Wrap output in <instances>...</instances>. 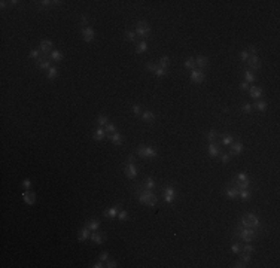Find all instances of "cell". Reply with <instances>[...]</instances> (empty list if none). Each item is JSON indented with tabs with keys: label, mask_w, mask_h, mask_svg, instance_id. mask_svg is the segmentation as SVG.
<instances>
[{
	"label": "cell",
	"mask_w": 280,
	"mask_h": 268,
	"mask_svg": "<svg viewBox=\"0 0 280 268\" xmlns=\"http://www.w3.org/2000/svg\"><path fill=\"white\" fill-rule=\"evenodd\" d=\"M134 37H136V33H134V31H130V30H127V31H125V40L133 42V40H134Z\"/></svg>",
	"instance_id": "cell-38"
},
{
	"label": "cell",
	"mask_w": 280,
	"mask_h": 268,
	"mask_svg": "<svg viewBox=\"0 0 280 268\" xmlns=\"http://www.w3.org/2000/svg\"><path fill=\"white\" fill-rule=\"evenodd\" d=\"M189 78H191V81H192L194 84H201L203 81H204L206 76H204V73L200 72V70H192V73H191Z\"/></svg>",
	"instance_id": "cell-10"
},
{
	"label": "cell",
	"mask_w": 280,
	"mask_h": 268,
	"mask_svg": "<svg viewBox=\"0 0 280 268\" xmlns=\"http://www.w3.org/2000/svg\"><path fill=\"white\" fill-rule=\"evenodd\" d=\"M169 64H170V58L169 57H161L160 58V67L165 69V67H169Z\"/></svg>",
	"instance_id": "cell-34"
},
{
	"label": "cell",
	"mask_w": 280,
	"mask_h": 268,
	"mask_svg": "<svg viewBox=\"0 0 280 268\" xmlns=\"http://www.w3.org/2000/svg\"><path fill=\"white\" fill-rule=\"evenodd\" d=\"M240 58L243 60V61H247V58H249V52H247V49H246V51H241V52H240Z\"/></svg>",
	"instance_id": "cell-48"
},
{
	"label": "cell",
	"mask_w": 280,
	"mask_h": 268,
	"mask_svg": "<svg viewBox=\"0 0 280 268\" xmlns=\"http://www.w3.org/2000/svg\"><path fill=\"white\" fill-rule=\"evenodd\" d=\"M37 66H39L40 69H51L49 60H46V58H39V60H37Z\"/></svg>",
	"instance_id": "cell-24"
},
{
	"label": "cell",
	"mask_w": 280,
	"mask_h": 268,
	"mask_svg": "<svg viewBox=\"0 0 280 268\" xmlns=\"http://www.w3.org/2000/svg\"><path fill=\"white\" fill-rule=\"evenodd\" d=\"M93 267H94V268H101V267H104V265H103V261H98V262H95Z\"/></svg>",
	"instance_id": "cell-58"
},
{
	"label": "cell",
	"mask_w": 280,
	"mask_h": 268,
	"mask_svg": "<svg viewBox=\"0 0 280 268\" xmlns=\"http://www.w3.org/2000/svg\"><path fill=\"white\" fill-rule=\"evenodd\" d=\"M145 188L146 189H154L155 188V180H154V179H152V177H146V180H145Z\"/></svg>",
	"instance_id": "cell-30"
},
{
	"label": "cell",
	"mask_w": 280,
	"mask_h": 268,
	"mask_svg": "<svg viewBox=\"0 0 280 268\" xmlns=\"http://www.w3.org/2000/svg\"><path fill=\"white\" fill-rule=\"evenodd\" d=\"M146 69H148L149 72H155V70L158 69V66H157V64H154L152 61H149V63H146Z\"/></svg>",
	"instance_id": "cell-43"
},
{
	"label": "cell",
	"mask_w": 280,
	"mask_h": 268,
	"mask_svg": "<svg viewBox=\"0 0 280 268\" xmlns=\"http://www.w3.org/2000/svg\"><path fill=\"white\" fill-rule=\"evenodd\" d=\"M22 200H24V203L25 204H34V201H36V195H34V192H30V191H25V192L22 194Z\"/></svg>",
	"instance_id": "cell-15"
},
{
	"label": "cell",
	"mask_w": 280,
	"mask_h": 268,
	"mask_svg": "<svg viewBox=\"0 0 280 268\" xmlns=\"http://www.w3.org/2000/svg\"><path fill=\"white\" fill-rule=\"evenodd\" d=\"M246 265H247L246 262H243V261H240V262H237V264H235L234 267H237V268H243V267H246Z\"/></svg>",
	"instance_id": "cell-56"
},
{
	"label": "cell",
	"mask_w": 280,
	"mask_h": 268,
	"mask_svg": "<svg viewBox=\"0 0 280 268\" xmlns=\"http://www.w3.org/2000/svg\"><path fill=\"white\" fill-rule=\"evenodd\" d=\"M128 212H125V210H121L119 213H118V219L121 221V222H125V221H128Z\"/></svg>",
	"instance_id": "cell-35"
},
{
	"label": "cell",
	"mask_w": 280,
	"mask_h": 268,
	"mask_svg": "<svg viewBox=\"0 0 280 268\" xmlns=\"http://www.w3.org/2000/svg\"><path fill=\"white\" fill-rule=\"evenodd\" d=\"M231 143H233V136H231V134H226V136L222 139V145L226 146V145H231Z\"/></svg>",
	"instance_id": "cell-40"
},
{
	"label": "cell",
	"mask_w": 280,
	"mask_h": 268,
	"mask_svg": "<svg viewBox=\"0 0 280 268\" xmlns=\"http://www.w3.org/2000/svg\"><path fill=\"white\" fill-rule=\"evenodd\" d=\"M88 22V18L86 17H82V24H86Z\"/></svg>",
	"instance_id": "cell-61"
},
{
	"label": "cell",
	"mask_w": 280,
	"mask_h": 268,
	"mask_svg": "<svg viewBox=\"0 0 280 268\" xmlns=\"http://www.w3.org/2000/svg\"><path fill=\"white\" fill-rule=\"evenodd\" d=\"M155 74L158 76V78H162V76L167 74V72H165V69H162V67H158V69L155 70Z\"/></svg>",
	"instance_id": "cell-44"
},
{
	"label": "cell",
	"mask_w": 280,
	"mask_h": 268,
	"mask_svg": "<svg viewBox=\"0 0 280 268\" xmlns=\"http://www.w3.org/2000/svg\"><path fill=\"white\" fill-rule=\"evenodd\" d=\"M243 252H247V253H253V252H255V247H253L252 244H246L244 247H243Z\"/></svg>",
	"instance_id": "cell-45"
},
{
	"label": "cell",
	"mask_w": 280,
	"mask_h": 268,
	"mask_svg": "<svg viewBox=\"0 0 280 268\" xmlns=\"http://www.w3.org/2000/svg\"><path fill=\"white\" fill-rule=\"evenodd\" d=\"M55 78H58V70L57 67H51L48 72V79H55Z\"/></svg>",
	"instance_id": "cell-31"
},
{
	"label": "cell",
	"mask_w": 280,
	"mask_h": 268,
	"mask_svg": "<svg viewBox=\"0 0 280 268\" xmlns=\"http://www.w3.org/2000/svg\"><path fill=\"white\" fill-rule=\"evenodd\" d=\"M234 185H235V188L240 191V189H247L249 185H250V182H249V180H246V182H240V180H235V179H234Z\"/></svg>",
	"instance_id": "cell-23"
},
{
	"label": "cell",
	"mask_w": 280,
	"mask_h": 268,
	"mask_svg": "<svg viewBox=\"0 0 280 268\" xmlns=\"http://www.w3.org/2000/svg\"><path fill=\"white\" fill-rule=\"evenodd\" d=\"M256 235V229H252V228H244L243 225H240L235 228V237L241 238L243 241L249 243V241L253 240V237Z\"/></svg>",
	"instance_id": "cell-2"
},
{
	"label": "cell",
	"mask_w": 280,
	"mask_h": 268,
	"mask_svg": "<svg viewBox=\"0 0 280 268\" xmlns=\"http://www.w3.org/2000/svg\"><path fill=\"white\" fill-rule=\"evenodd\" d=\"M136 34L140 36V37H143V39H146V37L150 36V27H149V24L146 21H139L136 24Z\"/></svg>",
	"instance_id": "cell-4"
},
{
	"label": "cell",
	"mask_w": 280,
	"mask_h": 268,
	"mask_svg": "<svg viewBox=\"0 0 280 268\" xmlns=\"http://www.w3.org/2000/svg\"><path fill=\"white\" fill-rule=\"evenodd\" d=\"M22 186H24V188H30V186H31V182H30V179H25V180L22 182Z\"/></svg>",
	"instance_id": "cell-55"
},
{
	"label": "cell",
	"mask_w": 280,
	"mask_h": 268,
	"mask_svg": "<svg viewBox=\"0 0 280 268\" xmlns=\"http://www.w3.org/2000/svg\"><path fill=\"white\" fill-rule=\"evenodd\" d=\"M142 118H143V121L145 122H154L155 121V115L152 113V112H149V110H146V112H143V115H142Z\"/></svg>",
	"instance_id": "cell-21"
},
{
	"label": "cell",
	"mask_w": 280,
	"mask_h": 268,
	"mask_svg": "<svg viewBox=\"0 0 280 268\" xmlns=\"http://www.w3.org/2000/svg\"><path fill=\"white\" fill-rule=\"evenodd\" d=\"M176 189L171 186V185H169V186H165L164 188V200H165V203H173L174 200H176Z\"/></svg>",
	"instance_id": "cell-6"
},
{
	"label": "cell",
	"mask_w": 280,
	"mask_h": 268,
	"mask_svg": "<svg viewBox=\"0 0 280 268\" xmlns=\"http://www.w3.org/2000/svg\"><path fill=\"white\" fill-rule=\"evenodd\" d=\"M81 33H82V36H84V40H85V42H93V40H94L95 33H94V30H93L91 27H84V29L81 30Z\"/></svg>",
	"instance_id": "cell-8"
},
{
	"label": "cell",
	"mask_w": 280,
	"mask_h": 268,
	"mask_svg": "<svg viewBox=\"0 0 280 268\" xmlns=\"http://www.w3.org/2000/svg\"><path fill=\"white\" fill-rule=\"evenodd\" d=\"M244 79H246V82L249 84V82H255L256 81V78H255V74H253L252 72H244Z\"/></svg>",
	"instance_id": "cell-33"
},
{
	"label": "cell",
	"mask_w": 280,
	"mask_h": 268,
	"mask_svg": "<svg viewBox=\"0 0 280 268\" xmlns=\"http://www.w3.org/2000/svg\"><path fill=\"white\" fill-rule=\"evenodd\" d=\"M140 110H142V107H140L139 104H134V106H133V113H134V115H137V116L140 115Z\"/></svg>",
	"instance_id": "cell-50"
},
{
	"label": "cell",
	"mask_w": 280,
	"mask_h": 268,
	"mask_svg": "<svg viewBox=\"0 0 280 268\" xmlns=\"http://www.w3.org/2000/svg\"><path fill=\"white\" fill-rule=\"evenodd\" d=\"M235 180H240V182H246V180H249V177L244 174V173H240L238 176H237V179Z\"/></svg>",
	"instance_id": "cell-47"
},
{
	"label": "cell",
	"mask_w": 280,
	"mask_h": 268,
	"mask_svg": "<svg viewBox=\"0 0 280 268\" xmlns=\"http://www.w3.org/2000/svg\"><path fill=\"white\" fill-rule=\"evenodd\" d=\"M137 198L140 203H143L145 206H149V207H154L157 204V195L152 194L150 189H137Z\"/></svg>",
	"instance_id": "cell-1"
},
{
	"label": "cell",
	"mask_w": 280,
	"mask_h": 268,
	"mask_svg": "<svg viewBox=\"0 0 280 268\" xmlns=\"http://www.w3.org/2000/svg\"><path fill=\"white\" fill-rule=\"evenodd\" d=\"M238 197H241L243 200H249L250 198V191L249 189H240L238 191Z\"/></svg>",
	"instance_id": "cell-32"
},
{
	"label": "cell",
	"mask_w": 280,
	"mask_h": 268,
	"mask_svg": "<svg viewBox=\"0 0 280 268\" xmlns=\"http://www.w3.org/2000/svg\"><path fill=\"white\" fill-rule=\"evenodd\" d=\"M137 154L142 158H155L157 157V150L154 148H149V146H142V148H139Z\"/></svg>",
	"instance_id": "cell-5"
},
{
	"label": "cell",
	"mask_w": 280,
	"mask_h": 268,
	"mask_svg": "<svg viewBox=\"0 0 280 268\" xmlns=\"http://www.w3.org/2000/svg\"><path fill=\"white\" fill-rule=\"evenodd\" d=\"M133 161H134V157H133V155H130V157H128V159H127V164H130V162H133Z\"/></svg>",
	"instance_id": "cell-60"
},
{
	"label": "cell",
	"mask_w": 280,
	"mask_h": 268,
	"mask_svg": "<svg viewBox=\"0 0 280 268\" xmlns=\"http://www.w3.org/2000/svg\"><path fill=\"white\" fill-rule=\"evenodd\" d=\"M97 124H98V125H106V124H109V122H107V118L104 116V115H100L98 119H97Z\"/></svg>",
	"instance_id": "cell-42"
},
{
	"label": "cell",
	"mask_w": 280,
	"mask_h": 268,
	"mask_svg": "<svg viewBox=\"0 0 280 268\" xmlns=\"http://www.w3.org/2000/svg\"><path fill=\"white\" fill-rule=\"evenodd\" d=\"M222 162H224V164L230 162V155H222Z\"/></svg>",
	"instance_id": "cell-57"
},
{
	"label": "cell",
	"mask_w": 280,
	"mask_h": 268,
	"mask_svg": "<svg viewBox=\"0 0 280 268\" xmlns=\"http://www.w3.org/2000/svg\"><path fill=\"white\" fill-rule=\"evenodd\" d=\"M119 210H121V206H116V207H110L109 210H106V212H103V214H104V218H109V219H113V218H116V216H118V213H119Z\"/></svg>",
	"instance_id": "cell-13"
},
{
	"label": "cell",
	"mask_w": 280,
	"mask_h": 268,
	"mask_svg": "<svg viewBox=\"0 0 280 268\" xmlns=\"http://www.w3.org/2000/svg\"><path fill=\"white\" fill-rule=\"evenodd\" d=\"M52 42L51 40H42L39 43V49H40V52L43 54H49V52H52Z\"/></svg>",
	"instance_id": "cell-11"
},
{
	"label": "cell",
	"mask_w": 280,
	"mask_h": 268,
	"mask_svg": "<svg viewBox=\"0 0 280 268\" xmlns=\"http://www.w3.org/2000/svg\"><path fill=\"white\" fill-rule=\"evenodd\" d=\"M240 259L247 264V262L250 261V253H247V252H240Z\"/></svg>",
	"instance_id": "cell-37"
},
{
	"label": "cell",
	"mask_w": 280,
	"mask_h": 268,
	"mask_svg": "<svg viewBox=\"0 0 280 268\" xmlns=\"http://www.w3.org/2000/svg\"><path fill=\"white\" fill-rule=\"evenodd\" d=\"M241 110H243L244 113H250V112H252V106H250V104H243Z\"/></svg>",
	"instance_id": "cell-52"
},
{
	"label": "cell",
	"mask_w": 280,
	"mask_h": 268,
	"mask_svg": "<svg viewBox=\"0 0 280 268\" xmlns=\"http://www.w3.org/2000/svg\"><path fill=\"white\" fill-rule=\"evenodd\" d=\"M241 225H243L244 228L256 229V228L261 226V222H259V219H258L256 214H253V213H244L243 218H241Z\"/></svg>",
	"instance_id": "cell-3"
},
{
	"label": "cell",
	"mask_w": 280,
	"mask_h": 268,
	"mask_svg": "<svg viewBox=\"0 0 280 268\" xmlns=\"http://www.w3.org/2000/svg\"><path fill=\"white\" fill-rule=\"evenodd\" d=\"M207 139L210 140V142H216V139H218V133H216L215 130L209 131V133H207Z\"/></svg>",
	"instance_id": "cell-39"
},
{
	"label": "cell",
	"mask_w": 280,
	"mask_h": 268,
	"mask_svg": "<svg viewBox=\"0 0 280 268\" xmlns=\"http://www.w3.org/2000/svg\"><path fill=\"white\" fill-rule=\"evenodd\" d=\"M253 106H255V109L259 110V112H265V110H267V103H265V101H262V100H258Z\"/></svg>",
	"instance_id": "cell-26"
},
{
	"label": "cell",
	"mask_w": 280,
	"mask_h": 268,
	"mask_svg": "<svg viewBox=\"0 0 280 268\" xmlns=\"http://www.w3.org/2000/svg\"><path fill=\"white\" fill-rule=\"evenodd\" d=\"M90 235H91V229L88 228L86 225L81 229V232H79V237H78V240L79 241H85L86 238H90Z\"/></svg>",
	"instance_id": "cell-18"
},
{
	"label": "cell",
	"mask_w": 280,
	"mask_h": 268,
	"mask_svg": "<svg viewBox=\"0 0 280 268\" xmlns=\"http://www.w3.org/2000/svg\"><path fill=\"white\" fill-rule=\"evenodd\" d=\"M86 226H88V228H90L91 231L94 232V231H97V229L100 228V222H98V221H90V222L86 223Z\"/></svg>",
	"instance_id": "cell-29"
},
{
	"label": "cell",
	"mask_w": 280,
	"mask_h": 268,
	"mask_svg": "<svg viewBox=\"0 0 280 268\" xmlns=\"http://www.w3.org/2000/svg\"><path fill=\"white\" fill-rule=\"evenodd\" d=\"M104 267H107V268H115V267H116V262H115V261H109V262L104 264Z\"/></svg>",
	"instance_id": "cell-53"
},
{
	"label": "cell",
	"mask_w": 280,
	"mask_h": 268,
	"mask_svg": "<svg viewBox=\"0 0 280 268\" xmlns=\"http://www.w3.org/2000/svg\"><path fill=\"white\" fill-rule=\"evenodd\" d=\"M241 150H243V143H241V142L231 143V146H230V154L231 155H238Z\"/></svg>",
	"instance_id": "cell-14"
},
{
	"label": "cell",
	"mask_w": 280,
	"mask_h": 268,
	"mask_svg": "<svg viewBox=\"0 0 280 268\" xmlns=\"http://www.w3.org/2000/svg\"><path fill=\"white\" fill-rule=\"evenodd\" d=\"M107 258H109V253H107V252H101V255H100V261L106 262V261H107Z\"/></svg>",
	"instance_id": "cell-51"
},
{
	"label": "cell",
	"mask_w": 280,
	"mask_h": 268,
	"mask_svg": "<svg viewBox=\"0 0 280 268\" xmlns=\"http://www.w3.org/2000/svg\"><path fill=\"white\" fill-rule=\"evenodd\" d=\"M231 250H233L234 253H240V252H241V247H240V244H237V243H235V244H233V246H231Z\"/></svg>",
	"instance_id": "cell-49"
},
{
	"label": "cell",
	"mask_w": 280,
	"mask_h": 268,
	"mask_svg": "<svg viewBox=\"0 0 280 268\" xmlns=\"http://www.w3.org/2000/svg\"><path fill=\"white\" fill-rule=\"evenodd\" d=\"M39 51H40V49H31L30 54H29L30 58H39Z\"/></svg>",
	"instance_id": "cell-46"
},
{
	"label": "cell",
	"mask_w": 280,
	"mask_h": 268,
	"mask_svg": "<svg viewBox=\"0 0 280 268\" xmlns=\"http://www.w3.org/2000/svg\"><path fill=\"white\" fill-rule=\"evenodd\" d=\"M209 155H210L212 158H215V157L219 155V146H218V143H216V142H210V145H209Z\"/></svg>",
	"instance_id": "cell-17"
},
{
	"label": "cell",
	"mask_w": 280,
	"mask_h": 268,
	"mask_svg": "<svg viewBox=\"0 0 280 268\" xmlns=\"http://www.w3.org/2000/svg\"><path fill=\"white\" fill-rule=\"evenodd\" d=\"M225 195H226L228 198H231V200H235V198L238 197V189H237V188H228V189L225 191Z\"/></svg>",
	"instance_id": "cell-20"
},
{
	"label": "cell",
	"mask_w": 280,
	"mask_h": 268,
	"mask_svg": "<svg viewBox=\"0 0 280 268\" xmlns=\"http://www.w3.org/2000/svg\"><path fill=\"white\" fill-rule=\"evenodd\" d=\"M197 64H195V60L194 58H188L186 61H185V67L186 69H194Z\"/></svg>",
	"instance_id": "cell-36"
},
{
	"label": "cell",
	"mask_w": 280,
	"mask_h": 268,
	"mask_svg": "<svg viewBox=\"0 0 280 268\" xmlns=\"http://www.w3.org/2000/svg\"><path fill=\"white\" fill-rule=\"evenodd\" d=\"M249 94L252 98H261L262 97V88L261 86H249Z\"/></svg>",
	"instance_id": "cell-16"
},
{
	"label": "cell",
	"mask_w": 280,
	"mask_h": 268,
	"mask_svg": "<svg viewBox=\"0 0 280 268\" xmlns=\"http://www.w3.org/2000/svg\"><path fill=\"white\" fill-rule=\"evenodd\" d=\"M240 89H241V91H247V89H249V84H247V82H243V84L240 85Z\"/></svg>",
	"instance_id": "cell-54"
},
{
	"label": "cell",
	"mask_w": 280,
	"mask_h": 268,
	"mask_svg": "<svg viewBox=\"0 0 280 268\" xmlns=\"http://www.w3.org/2000/svg\"><path fill=\"white\" fill-rule=\"evenodd\" d=\"M107 137H109L116 146H121V145H122V137H121V134H119L118 131L112 133V134H107Z\"/></svg>",
	"instance_id": "cell-19"
},
{
	"label": "cell",
	"mask_w": 280,
	"mask_h": 268,
	"mask_svg": "<svg viewBox=\"0 0 280 268\" xmlns=\"http://www.w3.org/2000/svg\"><path fill=\"white\" fill-rule=\"evenodd\" d=\"M247 64H249V67L252 70H259L261 69V60L256 55H252V57L247 58Z\"/></svg>",
	"instance_id": "cell-9"
},
{
	"label": "cell",
	"mask_w": 280,
	"mask_h": 268,
	"mask_svg": "<svg viewBox=\"0 0 280 268\" xmlns=\"http://www.w3.org/2000/svg\"><path fill=\"white\" fill-rule=\"evenodd\" d=\"M90 238L94 241V243H97V244H101L103 241L106 240V234H103V232H97V231H94V232H91V235H90Z\"/></svg>",
	"instance_id": "cell-12"
},
{
	"label": "cell",
	"mask_w": 280,
	"mask_h": 268,
	"mask_svg": "<svg viewBox=\"0 0 280 268\" xmlns=\"http://www.w3.org/2000/svg\"><path fill=\"white\" fill-rule=\"evenodd\" d=\"M63 58H64V55L61 54V51H52V52H51V60H54V61H61Z\"/></svg>",
	"instance_id": "cell-25"
},
{
	"label": "cell",
	"mask_w": 280,
	"mask_h": 268,
	"mask_svg": "<svg viewBox=\"0 0 280 268\" xmlns=\"http://www.w3.org/2000/svg\"><path fill=\"white\" fill-rule=\"evenodd\" d=\"M146 49H148V43H146L145 40H142L140 43H137V46H136V52L140 54V52H145Z\"/></svg>",
	"instance_id": "cell-28"
},
{
	"label": "cell",
	"mask_w": 280,
	"mask_h": 268,
	"mask_svg": "<svg viewBox=\"0 0 280 268\" xmlns=\"http://www.w3.org/2000/svg\"><path fill=\"white\" fill-rule=\"evenodd\" d=\"M249 52H250L252 55H255V54H256V48H255V46H250V48H249Z\"/></svg>",
	"instance_id": "cell-59"
},
{
	"label": "cell",
	"mask_w": 280,
	"mask_h": 268,
	"mask_svg": "<svg viewBox=\"0 0 280 268\" xmlns=\"http://www.w3.org/2000/svg\"><path fill=\"white\" fill-rule=\"evenodd\" d=\"M106 136H107V134H106V131H104L103 128H98V130L93 134V139H94V140H103Z\"/></svg>",
	"instance_id": "cell-22"
},
{
	"label": "cell",
	"mask_w": 280,
	"mask_h": 268,
	"mask_svg": "<svg viewBox=\"0 0 280 268\" xmlns=\"http://www.w3.org/2000/svg\"><path fill=\"white\" fill-rule=\"evenodd\" d=\"M104 131H106V134H112V133L116 131V128H115V125H112V124H106Z\"/></svg>",
	"instance_id": "cell-41"
},
{
	"label": "cell",
	"mask_w": 280,
	"mask_h": 268,
	"mask_svg": "<svg viewBox=\"0 0 280 268\" xmlns=\"http://www.w3.org/2000/svg\"><path fill=\"white\" fill-rule=\"evenodd\" d=\"M207 63H209V58H207V57H198V58L195 60V64L200 66V67H206Z\"/></svg>",
	"instance_id": "cell-27"
},
{
	"label": "cell",
	"mask_w": 280,
	"mask_h": 268,
	"mask_svg": "<svg viewBox=\"0 0 280 268\" xmlns=\"http://www.w3.org/2000/svg\"><path fill=\"white\" fill-rule=\"evenodd\" d=\"M124 173H125V176L128 179H136L137 177V167L133 162H130V164L125 165V171Z\"/></svg>",
	"instance_id": "cell-7"
}]
</instances>
